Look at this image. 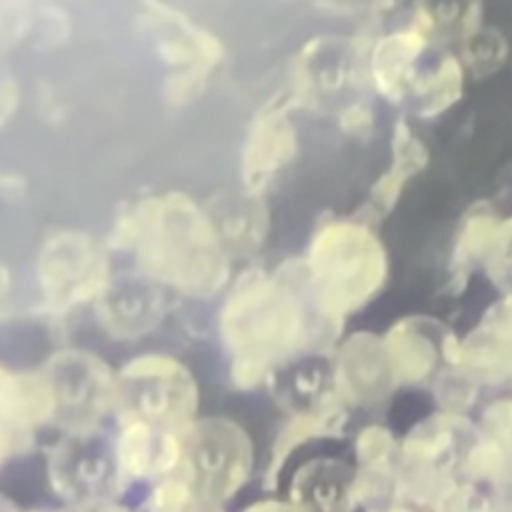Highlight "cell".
I'll list each match as a JSON object with an SVG mask.
<instances>
[{"label":"cell","mask_w":512,"mask_h":512,"mask_svg":"<svg viewBox=\"0 0 512 512\" xmlns=\"http://www.w3.org/2000/svg\"><path fill=\"white\" fill-rule=\"evenodd\" d=\"M304 312L294 294L272 282L240 288L224 306L220 336L232 356V382L258 386L272 368L298 350Z\"/></svg>","instance_id":"cell-1"},{"label":"cell","mask_w":512,"mask_h":512,"mask_svg":"<svg viewBox=\"0 0 512 512\" xmlns=\"http://www.w3.org/2000/svg\"><path fill=\"white\" fill-rule=\"evenodd\" d=\"M140 254L154 274L190 294L214 292L226 274L210 228L194 212L174 206L144 224Z\"/></svg>","instance_id":"cell-2"},{"label":"cell","mask_w":512,"mask_h":512,"mask_svg":"<svg viewBox=\"0 0 512 512\" xmlns=\"http://www.w3.org/2000/svg\"><path fill=\"white\" fill-rule=\"evenodd\" d=\"M384 272V252L364 228L336 224L314 242L312 274L320 308L330 318H342L368 302Z\"/></svg>","instance_id":"cell-3"},{"label":"cell","mask_w":512,"mask_h":512,"mask_svg":"<svg viewBox=\"0 0 512 512\" xmlns=\"http://www.w3.org/2000/svg\"><path fill=\"white\" fill-rule=\"evenodd\" d=\"M252 442L228 418L194 420L182 432L184 478L194 490L218 502L232 498L252 472Z\"/></svg>","instance_id":"cell-4"},{"label":"cell","mask_w":512,"mask_h":512,"mask_svg":"<svg viewBox=\"0 0 512 512\" xmlns=\"http://www.w3.org/2000/svg\"><path fill=\"white\" fill-rule=\"evenodd\" d=\"M120 404L126 414L174 432H184L196 418L198 390L184 364L166 354H146L124 364L118 376Z\"/></svg>","instance_id":"cell-5"},{"label":"cell","mask_w":512,"mask_h":512,"mask_svg":"<svg viewBox=\"0 0 512 512\" xmlns=\"http://www.w3.org/2000/svg\"><path fill=\"white\" fill-rule=\"evenodd\" d=\"M46 472L52 490L78 510L112 502L124 478L114 444L98 430L66 432L52 446Z\"/></svg>","instance_id":"cell-6"},{"label":"cell","mask_w":512,"mask_h":512,"mask_svg":"<svg viewBox=\"0 0 512 512\" xmlns=\"http://www.w3.org/2000/svg\"><path fill=\"white\" fill-rule=\"evenodd\" d=\"M44 376L54 392V418L66 432L98 430L100 422L120 406V382L92 352H56L48 360Z\"/></svg>","instance_id":"cell-7"},{"label":"cell","mask_w":512,"mask_h":512,"mask_svg":"<svg viewBox=\"0 0 512 512\" xmlns=\"http://www.w3.org/2000/svg\"><path fill=\"white\" fill-rule=\"evenodd\" d=\"M470 444L468 424L454 414H436L414 426L398 448V486L438 504L454 486L452 468Z\"/></svg>","instance_id":"cell-8"},{"label":"cell","mask_w":512,"mask_h":512,"mask_svg":"<svg viewBox=\"0 0 512 512\" xmlns=\"http://www.w3.org/2000/svg\"><path fill=\"white\" fill-rule=\"evenodd\" d=\"M336 390L352 404L372 406L382 402L396 382L384 340L368 332L348 336L334 360Z\"/></svg>","instance_id":"cell-9"},{"label":"cell","mask_w":512,"mask_h":512,"mask_svg":"<svg viewBox=\"0 0 512 512\" xmlns=\"http://www.w3.org/2000/svg\"><path fill=\"white\" fill-rule=\"evenodd\" d=\"M56 414L54 392L42 374L14 372L2 368L0 374V434L2 456L26 446L30 432Z\"/></svg>","instance_id":"cell-10"},{"label":"cell","mask_w":512,"mask_h":512,"mask_svg":"<svg viewBox=\"0 0 512 512\" xmlns=\"http://www.w3.org/2000/svg\"><path fill=\"white\" fill-rule=\"evenodd\" d=\"M104 278L100 252L84 240H60L42 262V284L54 306L68 308L98 292Z\"/></svg>","instance_id":"cell-11"},{"label":"cell","mask_w":512,"mask_h":512,"mask_svg":"<svg viewBox=\"0 0 512 512\" xmlns=\"http://www.w3.org/2000/svg\"><path fill=\"white\" fill-rule=\"evenodd\" d=\"M124 476L156 478L182 466V432L126 414L114 442Z\"/></svg>","instance_id":"cell-12"},{"label":"cell","mask_w":512,"mask_h":512,"mask_svg":"<svg viewBox=\"0 0 512 512\" xmlns=\"http://www.w3.org/2000/svg\"><path fill=\"white\" fill-rule=\"evenodd\" d=\"M356 476L342 460H310L292 476L290 502L302 512H350L358 502Z\"/></svg>","instance_id":"cell-13"},{"label":"cell","mask_w":512,"mask_h":512,"mask_svg":"<svg viewBox=\"0 0 512 512\" xmlns=\"http://www.w3.org/2000/svg\"><path fill=\"white\" fill-rule=\"evenodd\" d=\"M396 382H422L436 366L438 348L420 322L402 320L382 338Z\"/></svg>","instance_id":"cell-14"},{"label":"cell","mask_w":512,"mask_h":512,"mask_svg":"<svg viewBox=\"0 0 512 512\" xmlns=\"http://www.w3.org/2000/svg\"><path fill=\"white\" fill-rule=\"evenodd\" d=\"M100 318L116 338H138L158 322L160 306L152 296H110L102 302Z\"/></svg>","instance_id":"cell-15"},{"label":"cell","mask_w":512,"mask_h":512,"mask_svg":"<svg viewBox=\"0 0 512 512\" xmlns=\"http://www.w3.org/2000/svg\"><path fill=\"white\" fill-rule=\"evenodd\" d=\"M356 458L360 472L394 476L398 472V450L390 430L382 426H366L356 438Z\"/></svg>","instance_id":"cell-16"},{"label":"cell","mask_w":512,"mask_h":512,"mask_svg":"<svg viewBox=\"0 0 512 512\" xmlns=\"http://www.w3.org/2000/svg\"><path fill=\"white\" fill-rule=\"evenodd\" d=\"M464 56L468 68L476 76H486L496 72L508 58V42L498 30H474L466 36Z\"/></svg>","instance_id":"cell-17"},{"label":"cell","mask_w":512,"mask_h":512,"mask_svg":"<svg viewBox=\"0 0 512 512\" xmlns=\"http://www.w3.org/2000/svg\"><path fill=\"white\" fill-rule=\"evenodd\" d=\"M484 260L490 278L502 288H512V218L498 222Z\"/></svg>","instance_id":"cell-18"},{"label":"cell","mask_w":512,"mask_h":512,"mask_svg":"<svg viewBox=\"0 0 512 512\" xmlns=\"http://www.w3.org/2000/svg\"><path fill=\"white\" fill-rule=\"evenodd\" d=\"M366 512H440V510L430 500L420 498L398 486L392 492L368 502Z\"/></svg>","instance_id":"cell-19"},{"label":"cell","mask_w":512,"mask_h":512,"mask_svg":"<svg viewBox=\"0 0 512 512\" xmlns=\"http://www.w3.org/2000/svg\"><path fill=\"white\" fill-rule=\"evenodd\" d=\"M180 512H224V510H222V502L194 490V494L190 496V500L184 504Z\"/></svg>","instance_id":"cell-20"},{"label":"cell","mask_w":512,"mask_h":512,"mask_svg":"<svg viewBox=\"0 0 512 512\" xmlns=\"http://www.w3.org/2000/svg\"><path fill=\"white\" fill-rule=\"evenodd\" d=\"M244 512H302L294 502L284 500H260L250 504Z\"/></svg>","instance_id":"cell-21"},{"label":"cell","mask_w":512,"mask_h":512,"mask_svg":"<svg viewBox=\"0 0 512 512\" xmlns=\"http://www.w3.org/2000/svg\"><path fill=\"white\" fill-rule=\"evenodd\" d=\"M86 512H130V510L124 508V506L108 502V504H102V506H96V508H88Z\"/></svg>","instance_id":"cell-22"},{"label":"cell","mask_w":512,"mask_h":512,"mask_svg":"<svg viewBox=\"0 0 512 512\" xmlns=\"http://www.w3.org/2000/svg\"><path fill=\"white\" fill-rule=\"evenodd\" d=\"M502 512H512V500H510V502H508V504H506V508H504V510H502Z\"/></svg>","instance_id":"cell-23"},{"label":"cell","mask_w":512,"mask_h":512,"mask_svg":"<svg viewBox=\"0 0 512 512\" xmlns=\"http://www.w3.org/2000/svg\"><path fill=\"white\" fill-rule=\"evenodd\" d=\"M38 512H56V510H38ZM74 512H86V510H78V508H76Z\"/></svg>","instance_id":"cell-24"}]
</instances>
